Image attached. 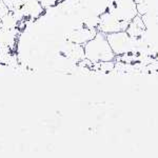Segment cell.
Returning <instances> with one entry per match:
<instances>
[{
  "label": "cell",
  "instance_id": "obj_1",
  "mask_svg": "<svg viewBox=\"0 0 158 158\" xmlns=\"http://www.w3.org/2000/svg\"><path fill=\"white\" fill-rule=\"evenodd\" d=\"M85 58L93 62H109L114 58V52L104 33H96L83 47Z\"/></svg>",
  "mask_w": 158,
  "mask_h": 158
},
{
  "label": "cell",
  "instance_id": "obj_2",
  "mask_svg": "<svg viewBox=\"0 0 158 158\" xmlns=\"http://www.w3.org/2000/svg\"><path fill=\"white\" fill-rule=\"evenodd\" d=\"M12 12V11H11ZM17 14L23 18H38L44 12V7L41 6L39 0H23L22 4L18 10H16Z\"/></svg>",
  "mask_w": 158,
  "mask_h": 158
},
{
  "label": "cell",
  "instance_id": "obj_3",
  "mask_svg": "<svg viewBox=\"0 0 158 158\" xmlns=\"http://www.w3.org/2000/svg\"><path fill=\"white\" fill-rule=\"evenodd\" d=\"M96 35L95 31L92 27H80V29L74 30L70 34L69 41L78 43V44H85L88 41Z\"/></svg>",
  "mask_w": 158,
  "mask_h": 158
},
{
  "label": "cell",
  "instance_id": "obj_4",
  "mask_svg": "<svg viewBox=\"0 0 158 158\" xmlns=\"http://www.w3.org/2000/svg\"><path fill=\"white\" fill-rule=\"evenodd\" d=\"M39 1H40V3H41V6L44 7V9H47V7H52L56 6L61 0H39Z\"/></svg>",
  "mask_w": 158,
  "mask_h": 158
}]
</instances>
